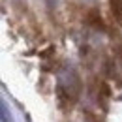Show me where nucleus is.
Returning a JSON list of instances; mask_svg holds the SVG:
<instances>
[{"instance_id":"f257e3e1","label":"nucleus","mask_w":122,"mask_h":122,"mask_svg":"<svg viewBox=\"0 0 122 122\" xmlns=\"http://www.w3.org/2000/svg\"><path fill=\"white\" fill-rule=\"evenodd\" d=\"M109 2H111V11L115 19L122 21V0H109Z\"/></svg>"},{"instance_id":"f03ea898","label":"nucleus","mask_w":122,"mask_h":122,"mask_svg":"<svg viewBox=\"0 0 122 122\" xmlns=\"http://www.w3.org/2000/svg\"><path fill=\"white\" fill-rule=\"evenodd\" d=\"M0 107H2V122H10V111H8L6 102H2V103H0Z\"/></svg>"},{"instance_id":"7ed1b4c3","label":"nucleus","mask_w":122,"mask_h":122,"mask_svg":"<svg viewBox=\"0 0 122 122\" xmlns=\"http://www.w3.org/2000/svg\"><path fill=\"white\" fill-rule=\"evenodd\" d=\"M117 58H118V64H120V68H122V45L117 47Z\"/></svg>"},{"instance_id":"20e7f679","label":"nucleus","mask_w":122,"mask_h":122,"mask_svg":"<svg viewBox=\"0 0 122 122\" xmlns=\"http://www.w3.org/2000/svg\"><path fill=\"white\" fill-rule=\"evenodd\" d=\"M45 4L49 8H56V4H58V0H45Z\"/></svg>"}]
</instances>
